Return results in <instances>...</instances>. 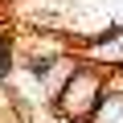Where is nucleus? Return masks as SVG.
I'll list each match as a JSON object with an SVG mask.
<instances>
[{"mask_svg": "<svg viewBox=\"0 0 123 123\" xmlns=\"http://www.w3.org/2000/svg\"><path fill=\"white\" fill-rule=\"evenodd\" d=\"M0 74H8V41H0Z\"/></svg>", "mask_w": 123, "mask_h": 123, "instance_id": "nucleus-1", "label": "nucleus"}]
</instances>
